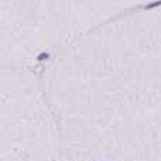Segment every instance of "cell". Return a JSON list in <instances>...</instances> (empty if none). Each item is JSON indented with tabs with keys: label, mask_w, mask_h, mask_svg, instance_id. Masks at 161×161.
I'll return each instance as SVG.
<instances>
[{
	"label": "cell",
	"mask_w": 161,
	"mask_h": 161,
	"mask_svg": "<svg viewBox=\"0 0 161 161\" xmlns=\"http://www.w3.org/2000/svg\"><path fill=\"white\" fill-rule=\"evenodd\" d=\"M0 161H69L40 74L0 65Z\"/></svg>",
	"instance_id": "obj_1"
}]
</instances>
